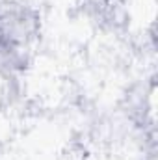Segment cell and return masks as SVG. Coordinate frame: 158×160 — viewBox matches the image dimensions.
<instances>
[{
	"label": "cell",
	"instance_id": "obj_1",
	"mask_svg": "<svg viewBox=\"0 0 158 160\" xmlns=\"http://www.w3.org/2000/svg\"><path fill=\"white\" fill-rule=\"evenodd\" d=\"M24 65V54L21 52L19 43L0 36V71L15 73Z\"/></svg>",
	"mask_w": 158,
	"mask_h": 160
}]
</instances>
